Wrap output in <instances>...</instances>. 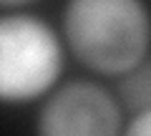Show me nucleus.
<instances>
[{
    "label": "nucleus",
    "instance_id": "1",
    "mask_svg": "<svg viewBox=\"0 0 151 136\" xmlns=\"http://www.w3.org/2000/svg\"><path fill=\"white\" fill-rule=\"evenodd\" d=\"M60 35L81 65L119 78L151 53L146 0H65Z\"/></svg>",
    "mask_w": 151,
    "mask_h": 136
},
{
    "label": "nucleus",
    "instance_id": "2",
    "mask_svg": "<svg viewBox=\"0 0 151 136\" xmlns=\"http://www.w3.org/2000/svg\"><path fill=\"white\" fill-rule=\"evenodd\" d=\"M63 35L28 10H0V104H30L60 83Z\"/></svg>",
    "mask_w": 151,
    "mask_h": 136
},
{
    "label": "nucleus",
    "instance_id": "3",
    "mask_svg": "<svg viewBox=\"0 0 151 136\" xmlns=\"http://www.w3.org/2000/svg\"><path fill=\"white\" fill-rule=\"evenodd\" d=\"M124 106L116 93L88 78L63 81L35 114V136H121Z\"/></svg>",
    "mask_w": 151,
    "mask_h": 136
},
{
    "label": "nucleus",
    "instance_id": "4",
    "mask_svg": "<svg viewBox=\"0 0 151 136\" xmlns=\"http://www.w3.org/2000/svg\"><path fill=\"white\" fill-rule=\"evenodd\" d=\"M116 98L131 114L151 109V53L116 78Z\"/></svg>",
    "mask_w": 151,
    "mask_h": 136
},
{
    "label": "nucleus",
    "instance_id": "5",
    "mask_svg": "<svg viewBox=\"0 0 151 136\" xmlns=\"http://www.w3.org/2000/svg\"><path fill=\"white\" fill-rule=\"evenodd\" d=\"M121 136H151V109L131 114L129 121L124 124Z\"/></svg>",
    "mask_w": 151,
    "mask_h": 136
},
{
    "label": "nucleus",
    "instance_id": "6",
    "mask_svg": "<svg viewBox=\"0 0 151 136\" xmlns=\"http://www.w3.org/2000/svg\"><path fill=\"white\" fill-rule=\"evenodd\" d=\"M35 0H0V10H20L23 5H30Z\"/></svg>",
    "mask_w": 151,
    "mask_h": 136
}]
</instances>
